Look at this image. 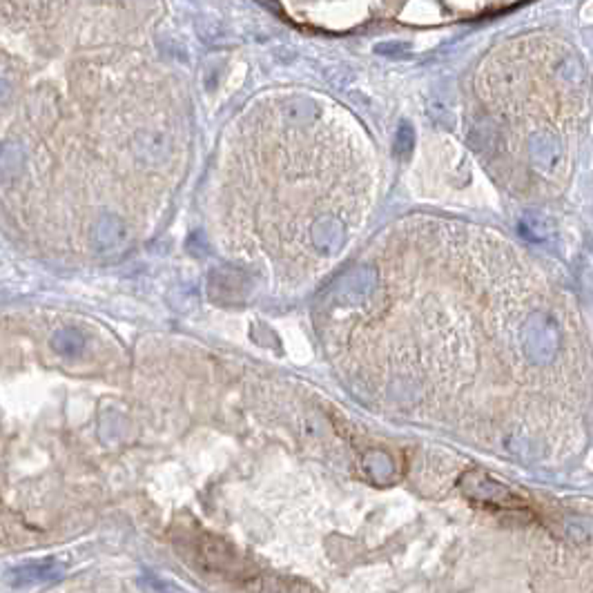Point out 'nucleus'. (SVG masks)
Wrapping results in <instances>:
<instances>
[{"mask_svg": "<svg viewBox=\"0 0 593 593\" xmlns=\"http://www.w3.org/2000/svg\"><path fill=\"white\" fill-rule=\"evenodd\" d=\"M194 30L205 45H215V47L230 43V36H232V32L226 27V25L212 16H199L194 20Z\"/></svg>", "mask_w": 593, "mask_h": 593, "instance_id": "f257e3e1", "label": "nucleus"}, {"mask_svg": "<svg viewBox=\"0 0 593 593\" xmlns=\"http://www.w3.org/2000/svg\"><path fill=\"white\" fill-rule=\"evenodd\" d=\"M83 346H85V341H83L81 333H76V331H58L54 335V348L63 355H70V357L81 352Z\"/></svg>", "mask_w": 593, "mask_h": 593, "instance_id": "f03ea898", "label": "nucleus"}, {"mask_svg": "<svg viewBox=\"0 0 593 593\" xmlns=\"http://www.w3.org/2000/svg\"><path fill=\"white\" fill-rule=\"evenodd\" d=\"M408 45L406 43H381V45H375V51L381 56H397L402 54V51H406Z\"/></svg>", "mask_w": 593, "mask_h": 593, "instance_id": "20e7f679", "label": "nucleus"}, {"mask_svg": "<svg viewBox=\"0 0 593 593\" xmlns=\"http://www.w3.org/2000/svg\"><path fill=\"white\" fill-rule=\"evenodd\" d=\"M190 3H194V0H190Z\"/></svg>", "mask_w": 593, "mask_h": 593, "instance_id": "423d86ee", "label": "nucleus"}, {"mask_svg": "<svg viewBox=\"0 0 593 593\" xmlns=\"http://www.w3.org/2000/svg\"><path fill=\"white\" fill-rule=\"evenodd\" d=\"M413 143H415V132L408 123H402L397 129V143H395V148H397L400 154H408L413 150Z\"/></svg>", "mask_w": 593, "mask_h": 593, "instance_id": "7ed1b4c3", "label": "nucleus"}, {"mask_svg": "<svg viewBox=\"0 0 593 593\" xmlns=\"http://www.w3.org/2000/svg\"><path fill=\"white\" fill-rule=\"evenodd\" d=\"M7 94H9V83H7V81H3V78H0V101H3Z\"/></svg>", "mask_w": 593, "mask_h": 593, "instance_id": "39448f33", "label": "nucleus"}]
</instances>
